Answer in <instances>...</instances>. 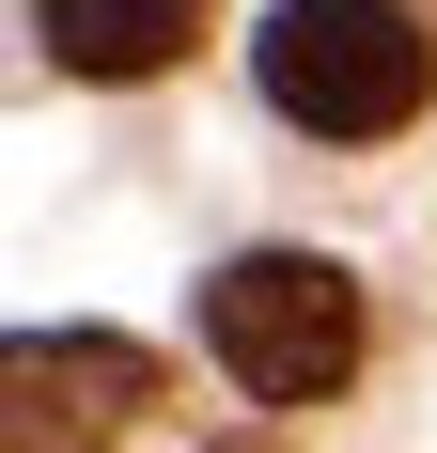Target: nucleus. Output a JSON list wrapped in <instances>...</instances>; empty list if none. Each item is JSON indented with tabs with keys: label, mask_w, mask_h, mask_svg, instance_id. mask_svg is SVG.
Segmentation results:
<instances>
[{
	"label": "nucleus",
	"mask_w": 437,
	"mask_h": 453,
	"mask_svg": "<svg viewBox=\"0 0 437 453\" xmlns=\"http://www.w3.org/2000/svg\"><path fill=\"white\" fill-rule=\"evenodd\" d=\"M218 0H32L47 63H79V79H157V63H188L203 47Z\"/></svg>",
	"instance_id": "20e7f679"
},
{
	"label": "nucleus",
	"mask_w": 437,
	"mask_h": 453,
	"mask_svg": "<svg viewBox=\"0 0 437 453\" xmlns=\"http://www.w3.org/2000/svg\"><path fill=\"white\" fill-rule=\"evenodd\" d=\"M250 79L312 141H391L437 94V32H422V0H281L250 32Z\"/></svg>",
	"instance_id": "f257e3e1"
},
{
	"label": "nucleus",
	"mask_w": 437,
	"mask_h": 453,
	"mask_svg": "<svg viewBox=\"0 0 437 453\" xmlns=\"http://www.w3.org/2000/svg\"><path fill=\"white\" fill-rule=\"evenodd\" d=\"M203 344L234 360V391H265V407H328L359 375V281L328 266V250H234V266L203 281Z\"/></svg>",
	"instance_id": "f03ea898"
},
{
	"label": "nucleus",
	"mask_w": 437,
	"mask_h": 453,
	"mask_svg": "<svg viewBox=\"0 0 437 453\" xmlns=\"http://www.w3.org/2000/svg\"><path fill=\"white\" fill-rule=\"evenodd\" d=\"M234 453H250V438H234Z\"/></svg>",
	"instance_id": "39448f33"
},
{
	"label": "nucleus",
	"mask_w": 437,
	"mask_h": 453,
	"mask_svg": "<svg viewBox=\"0 0 437 453\" xmlns=\"http://www.w3.org/2000/svg\"><path fill=\"white\" fill-rule=\"evenodd\" d=\"M141 407H157V360L126 328H32L0 360V453H110Z\"/></svg>",
	"instance_id": "7ed1b4c3"
},
{
	"label": "nucleus",
	"mask_w": 437,
	"mask_h": 453,
	"mask_svg": "<svg viewBox=\"0 0 437 453\" xmlns=\"http://www.w3.org/2000/svg\"><path fill=\"white\" fill-rule=\"evenodd\" d=\"M422 16H437V0H422Z\"/></svg>",
	"instance_id": "423d86ee"
}]
</instances>
